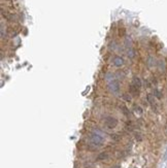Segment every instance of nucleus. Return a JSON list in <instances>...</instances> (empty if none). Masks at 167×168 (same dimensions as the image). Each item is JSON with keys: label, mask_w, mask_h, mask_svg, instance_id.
I'll return each instance as SVG.
<instances>
[{"label": "nucleus", "mask_w": 167, "mask_h": 168, "mask_svg": "<svg viewBox=\"0 0 167 168\" xmlns=\"http://www.w3.org/2000/svg\"><path fill=\"white\" fill-rule=\"evenodd\" d=\"M90 141H91V143L94 144V146H99L104 142V139L101 135H99L97 133H92L91 136H90Z\"/></svg>", "instance_id": "1"}, {"label": "nucleus", "mask_w": 167, "mask_h": 168, "mask_svg": "<svg viewBox=\"0 0 167 168\" xmlns=\"http://www.w3.org/2000/svg\"><path fill=\"white\" fill-rule=\"evenodd\" d=\"M155 94L157 95V97H158V98H161V94H160V92H159V91H158V90L155 91Z\"/></svg>", "instance_id": "10"}, {"label": "nucleus", "mask_w": 167, "mask_h": 168, "mask_svg": "<svg viewBox=\"0 0 167 168\" xmlns=\"http://www.w3.org/2000/svg\"><path fill=\"white\" fill-rule=\"evenodd\" d=\"M132 85L135 86V87H137L138 89H140L141 88V80H139L137 76H134L133 80H132Z\"/></svg>", "instance_id": "4"}, {"label": "nucleus", "mask_w": 167, "mask_h": 168, "mask_svg": "<svg viewBox=\"0 0 167 168\" xmlns=\"http://www.w3.org/2000/svg\"><path fill=\"white\" fill-rule=\"evenodd\" d=\"M130 92H131V94L133 96H137L139 94V89L137 87H135V86L131 85L130 86Z\"/></svg>", "instance_id": "5"}, {"label": "nucleus", "mask_w": 167, "mask_h": 168, "mask_svg": "<svg viewBox=\"0 0 167 168\" xmlns=\"http://www.w3.org/2000/svg\"><path fill=\"white\" fill-rule=\"evenodd\" d=\"M104 125L109 129H114L118 125V120L112 118V117H106L104 119Z\"/></svg>", "instance_id": "2"}, {"label": "nucleus", "mask_w": 167, "mask_h": 168, "mask_svg": "<svg viewBox=\"0 0 167 168\" xmlns=\"http://www.w3.org/2000/svg\"><path fill=\"white\" fill-rule=\"evenodd\" d=\"M114 63L116 66H122L123 65V59H121L119 57H116L114 59Z\"/></svg>", "instance_id": "6"}, {"label": "nucleus", "mask_w": 167, "mask_h": 168, "mask_svg": "<svg viewBox=\"0 0 167 168\" xmlns=\"http://www.w3.org/2000/svg\"><path fill=\"white\" fill-rule=\"evenodd\" d=\"M147 101H149V102L151 103V104H154V103H155L154 96L151 95V94H149V95H147Z\"/></svg>", "instance_id": "8"}, {"label": "nucleus", "mask_w": 167, "mask_h": 168, "mask_svg": "<svg viewBox=\"0 0 167 168\" xmlns=\"http://www.w3.org/2000/svg\"><path fill=\"white\" fill-rule=\"evenodd\" d=\"M128 96H129V95H127V94H125V95H124V98L126 99L127 101H131V97H128Z\"/></svg>", "instance_id": "9"}, {"label": "nucleus", "mask_w": 167, "mask_h": 168, "mask_svg": "<svg viewBox=\"0 0 167 168\" xmlns=\"http://www.w3.org/2000/svg\"><path fill=\"white\" fill-rule=\"evenodd\" d=\"M108 158V155H107V153H101L100 155L98 156V160H105V159Z\"/></svg>", "instance_id": "7"}, {"label": "nucleus", "mask_w": 167, "mask_h": 168, "mask_svg": "<svg viewBox=\"0 0 167 168\" xmlns=\"http://www.w3.org/2000/svg\"><path fill=\"white\" fill-rule=\"evenodd\" d=\"M108 88L111 92H114V93H116V92H119L120 90V84L118 80H112L110 83L108 84Z\"/></svg>", "instance_id": "3"}, {"label": "nucleus", "mask_w": 167, "mask_h": 168, "mask_svg": "<svg viewBox=\"0 0 167 168\" xmlns=\"http://www.w3.org/2000/svg\"><path fill=\"white\" fill-rule=\"evenodd\" d=\"M165 132L167 133V123H166V126H165Z\"/></svg>", "instance_id": "11"}]
</instances>
